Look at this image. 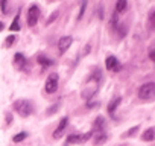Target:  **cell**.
<instances>
[{
	"mask_svg": "<svg viewBox=\"0 0 155 146\" xmlns=\"http://www.w3.org/2000/svg\"><path fill=\"white\" fill-rule=\"evenodd\" d=\"M101 84H102V73H101V70H96V71H93L91 75L87 78V81H85L84 85H82V90H81L82 99L90 101V99L99 91Z\"/></svg>",
	"mask_w": 155,
	"mask_h": 146,
	"instance_id": "1",
	"label": "cell"
},
{
	"mask_svg": "<svg viewBox=\"0 0 155 146\" xmlns=\"http://www.w3.org/2000/svg\"><path fill=\"white\" fill-rule=\"evenodd\" d=\"M9 31H14V32H17V31H20V12L15 15V18L12 20V23H11V26H9Z\"/></svg>",
	"mask_w": 155,
	"mask_h": 146,
	"instance_id": "17",
	"label": "cell"
},
{
	"mask_svg": "<svg viewBox=\"0 0 155 146\" xmlns=\"http://www.w3.org/2000/svg\"><path fill=\"white\" fill-rule=\"evenodd\" d=\"M67 126H68V117H62L61 122H59V125H58V128L53 132V138H61L64 135V131H65Z\"/></svg>",
	"mask_w": 155,
	"mask_h": 146,
	"instance_id": "10",
	"label": "cell"
},
{
	"mask_svg": "<svg viewBox=\"0 0 155 146\" xmlns=\"http://www.w3.org/2000/svg\"><path fill=\"white\" fill-rule=\"evenodd\" d=\"M107 138H108V134H107L105 131L96 132V134H94V144H96V146H99V144H104V143L107 141Z\"/></svg>",
	"mask_w": 155,
	"mask_h": 146,
	"instance_id": "13",
	"label": "cell"
},
{
	"mask_svg": "<svg viewBox=\"0 0 155 146\" xmlns=\"http://www.w3.org/2000/svg\"><path fill=\"white\" fill-rule=\"evenodd\" d=\"M138 98L143 101H150L155 98V82H146L138 90Z\"/></svg>",
	"mask_w": 155,
	"mask_h": 146,
	"instance_id": "3",
	"label": "cell"
},
{
	"mask_svg": "<svg viewBox=\"0 0 155 146\" xmlns=\"http://www.w3.org/2000/svg\"><path fill=\"white\" fill-rule=\"evenodd\" d=\"M104 126H105L104 117H97V119L94 120V125H93V131H96V132H101V131H104Z\"/></svg>",
	"mask_w": 155,
	"mask_h": 146,
	"instance_id": "14",
	"label": "cell"
},
{
	"mask_svg": "<svg viewBox=\"0 0 155 146\" xmlns=\"http://www.w3.org/2000/svg\"><path fill=\"white\" fill-rule=\"evenodd\" d=\"M128 6V0H117V3H116V14H120L126 9Z\"/></svg>",
	"mask_w": 155,
	"mask_h": 146,
	"instance_id": "16",
	"label": "cell"
},
{
	"mask_svg": "<svg viewBox=\"0 0 155 146\" xmlns=\"http://www.w3.org/2000/svg\"><path fill=\"white\" fill-rule=\"evenodd\" d=\"M120 102H122V98H114L110 104H108V113H110V116H113L114 117V113H116V110H117V107L120 105Z\"/></svg>",
	"mask_w": 155,
	"mask_h": 146,
	"instance_id": "11",
	"label": "cell"
},
{
	"mask_svg": "<svg viewBox=\"0 0 155 146\" xmlns=\"http://www.w3.org/2000/svg\"><path fill=\"white\" fill-rule=\"evenodd\" d=\"M12 108L21 117H28V116H31L34 113V104L31 101H28V99H18V101H15L14 105H12Z\"/></svg>",
	"mask_w": 155,
	"mask_h": 146,
	"instance_id": "2",
	"label": "cell"
},
{
	"mask_svg": "<svg viewBox=\"0 0 155 146\" xmlns=\"http://www.w3.org/2000/svg\"><path fill=\"white\" fill-rule=\"evenodd\" d=\"M85 8H87V0H82V2H81V8H79V14H78V20H81L84 17Z\"/></svg>",
	"mask_w": 155,
	"mask_h": 146,
	"instance_id": "19",
	"label": "cell"
},
{
	"mask_svg": "<svg viewBox=\"0 0 155 146\" xmlns=\"http://www.w3.org/2000/svg\"><path fill=\"white\" fill-rule=\"evenodd\" d=\"M0 8H2V12L3 14H8L6 12V0H0Z\"/></svg>",
	"mask_w": 155,
	"mask_h": 146,
	"instance_id": "21",
	"label": "cell"
},
{
	"mask_svg": "<svg viewBox=\"0 0 155 146\" xmlns=\"http://www.w3.org/2000/svg\"><path fill=\"white\" fill-rule=\"evenodd\" d=\"M71 43H73V38H71L70 35L61 37V38H59V41H58V50H59V55L65 53V52L68 50V47L71 46Z\"/></svg>",
	"mask_w": 155,
	"mask_h": 146,
	"instance_id": "8",
	"label": "cell"
},
{
	"mask_svg": "<svg viewBox=\"0 0 155 146\" xmlns=\"http://www.w3.org/2000/svg\"><path fill=\"white\" fill-rule=\"evenodd\" d=\"M149 58H150V59L155 62V49H153V50H150V53H149Z\"/></svg>",
	"mask_w": 155,
	"mask_h": 146,
	"instance_id": "25",
	"label": "cell"
},
{
	"mask_svg": "<svg viewBox=\"0 0 155 146\" xmlns=\"http://www.w3.org/2000/svg\"><path fill=\"white\" fill-rule=\"evenodd\" d=\"M6 120H8V122H6L8 125H9V123H12V116H9V114H6Z\"/></svg>",
	"mask_w": 155,
	"mask_h": 146,
	"instance_id": "26",
	"label": "cell"
},
{
	"mask_svg": "<svg viewBox=\"0 0 155 146\" xmlns=\"http://www.w3.org/2000/svg\"><path fill=\"white\" fill-rule=\"evenodd\" d=\"M28 138V132H18V134H15L14 137H12V141L14 143H20V141H23V140H26Z\"/></svg>",
	"mask_w": 155,
	"mask_h": 146,
	"instance_id": "18",
	"label": "cell"
},
{
	"mask_svg": "<svg viewBox=\"0 0 155 146\" xmlns=\"http://www.w3.org/2000/svg\"><path fill=\"white\" fill-rule=\"evenodd\" d=\"M40 14H41L40 6L35 5V3L31 5L29 9H28V25L29 26H35L38 23V20H40Z\"/></svg>",
	"mask_w": 155,
	"mask_h": 146,
	"instance_id": "5",
	"label": "cell"
},
{
	"mask_svg": "<svg viewBox=\"0 0 155 146\" xmlns=\"http://www.w3.org/2000/svg\"><path fill=\"white\" fill-rule=\"evenodd\" d=\"M91 135H93V131H91V132H87V134H70V135L67 137V143H71V144L85 143Z\"/></svg>",
	"mask_w": 155,
	"mask_h": 146,
	"instance_id": "6",
	"label": "cell"
},
{
	"mask_svg": "<svg viewBox=\"0 0 155 146\" xmlns=\"http://www.w3.org/2000/svg\"><path fill=\"white\" fill-rule=\"evenodd\" d=\"M14 65H15V68L20 70V71L28 70V59H26V56H25L23 53H15V55H14Z\"/></svg>",
	"mask_w": 155,
	"mask_h": 146,
	"instance_id": "7",
	"label": "cell"
},
{
	"mask_svg": "<svg viewBox=\"0 0 155 146\" xmlns=\"http://www.w3.org/2000/svg\"><path fill=\"white\" fill-rule=\"evenodd\" d=\"M3 29H5V25H3V23H2V22H0V32H2V31H3Z\"/></svg>",
	"mask_w": 155,
	"mask_h": 146,
	"instance_id": "27",
	"label": "cell"
},
{
	"mask_svg": "<svg viewBox=\"0 0 155 146\" xmlns=\"http://www.w3.org/2000/svg\"><path fill=\"white\" fill-rule=\"evenodd\" d=\"M14 43H15V35H9V37H6L3 47H9V46H12Z\"/></svg>",
	"mask_w": 155,
	"mask_h": 146,
	"instance_id": "20",
	"label": "cell"
},
{
	"mask_svg": "<svg viewBox=\"0 0 155 146\" xmlns=\"http://www.w3.org/2000/svg\"><path fill=\"white\" fill-rule=\"evenodd\" d=\"M58 107H59L58 104H56V105H53V107H50V108H49V111H47L46 114H47V116H52V114H53V113L56 111V108H58Z\"/></svg>",
	"mask_w": 155,
	"mask_h": 146,
	"instance_id": "22",
	"label": "cell"
},
{
	"mask_svg": "<svg viewBox=\"0 0 155 146\" xmlns=\"http://www.w3.org/2000/svg\"><path fill=\"white\" fill-rule=\"evenodd\" d=\"M105 65H107V68L110 70V71H119L120 70V61L114 56V55H110V56H107V59H105Z\"/></svg>",
	"mask_w": 155,
	"mask_h": 146,
	"instance_id": "9",
	"label": "cell"
},
{
	"mask_svg": "<svg viewBox=\"0 0 155 146\" xmlns=\"http://www.w3.org/2000/svg\"><path fill=\"white\" fill-rule=\"evenodd\" d=\"M149 23H150L152 26H155V12L150 14V17H149Z\"/></svg>",
	"mask_w": 155,
	"mask_h": 146,
	"instance_id": "24",
	"label": "cell"
},
{
	"mask_svg": "<svg viewBox=\"0 0 155 146\" xmlns=\"http://www.w3.org/2000/svg\"><path fill=\"white\" fill-rule=\"evenodd\" d=\"M37 61H38V64L43 65V67H50V65H53V61H52L49 56H46L44 53H40V55L37 56Z\"/></svg>",
	"mask_w": 155,
	"mask_h": 146,
	"instance_id": "12",
	"label": "cell"
},
{
	"mask_svg": "<svg viewBox=\"0 0 155 146\" xmlns=\"http://www.w3.org/2000/svg\"><path fill=\"white\" fill-rule=\"evenodd\" d=\"M58 85H59V76H58V73H50V75L47 76L46 82H44V90L52 95L58 90Z\"/></svg>",
	"mask_w": 155,
	"mask_h": 146,
	"instance_id": "4",
	"label": "cell"
},
{
	"mask_svg": "<svg viewBox=\"0 0 155 146\" xmlns=\"http://www.w3.org/2000/svg\"><path fill=\"white\" fill-rule=\"evenodd\" d=\"M141 138H143L144 141H150V140H153V138H155V129H153V128L146 129L144 134L141 135Z\"/></svg>",
	"mask_w": 155,
	"mask_h": 146,
	"instance_id": "15",
	"label": "cell"
},
{
	"mask_svg": "<svg viewBox=\"0 0 155 146\" xmlns=\"http://www.w3.org/2000/svg\"><path fill=\"white\" fill-rule=\"evenodd\" d=\"M56 15H58V11H55V12L52 14V17H50V18L47 20V25H50V23H52V22H53V20L56 18Z\"/></svg>",
	"mask_w": 155,
	"mask_h": 146,
	"instance_id": "23",
	"label": "cell"
}]
</instances>
